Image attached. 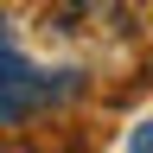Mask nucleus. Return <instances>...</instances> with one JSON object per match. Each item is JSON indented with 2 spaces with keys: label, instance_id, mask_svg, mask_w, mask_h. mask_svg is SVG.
I'll return each mask as SVG.
<instances>
[{
  "label": "nucleus",
  "instance_id": "1",
  "mask_svg": "<svg viewBox=\"0 0 153 153\" xmlns=\"http://www.w3.org/2000/svg\"><path fill=\"white\" fill-rule=\"evenodd\" d=\"M64 89L76 83H51L45 70L32 64V57H19L7 45V32H0V128H19V121H32L38 108H51Z\"/></svg>",
  "mask_w": 153,
  "mask_h": 153
},
{
  "label": "nucleus",
  "instance_id": "2",
  "mask_svg": "<svg viewBox=\"0 0 153 153\" xmlns=\"http://www.w3.org/2000/svg\"><path fill=\"white\" fill-rule=\"evenodd\" d=\"M128 153H147V128H140V134H134V147H128Z\"/></svg>",
  "mask_w": 153,
  "mask_h": 153
}]
</instances>
